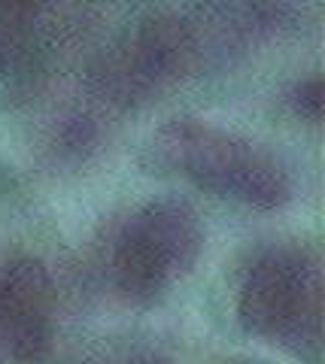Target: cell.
<instances>
[{
	"label": "cell",
	"mask_w": 325,
	"mask_h": 364,
	"mask_svg": "<svg viewBox=\"0 0 325 364\" xmlns=\"http://www.w3.org/2000/svg\"><path fill=\"white\" fill-rule=\"evenodd\" d=\"M52 279L37 258L0 267V343L13 358H40L49 346Z\"/></svg>",
	"instance_id": "cell-5"
},
{
	"label": "cell",
	"mask_w": 325,
	"mask_h": 364,
	"mask_svg": "<svg viewBox=\"0 0 325 364\" xmlns=\"http://www.w3.org/2000/svg\"><path fill=\"white\" fill-rule=\"evenodd\" d=\"M155 152L176 173L219 198L255 210H279L292 198L289 173L255 143L198 119H174L155 136Z\"/></svg>",
	"instance_id": "cell-1"
},
{
	"label": "cell",
	"mask_w": 325,
	"mask_h": 364,
	"mask_svg": "<svg viewBox=\"0 0 325 364\" xmlns=\"http://www.w3.org/2000/svg\"><path fill=\"white\" fill-rule=\"evenodd\" d=\"M204 246L198 215L179 200H155L122 225L113 246L116 289L131 304H152L195 267Z\"/></svg>",
	"instance_id": "cell-3"
},
{
	"label": "cell",
	"mask_w": 325,
	"mask_h": 364,
	"mask_svg": "<svg viewBox=\"0 0 325 364\" xmlns=\"http://www.w3.org/2000/svg\"><path fill=\"white\" fill-rule=\"evenodd\" d=\"M46 0H0V64H16Z\"/></svg>",
	"instance_id": "cell-6"
},
{
	"label": "cell",
	"mask_w": 325,
	"mask_h": 364,
	"mask_svg": "<svg viewBox=\"0 0 325 364\" xmlns=\"http://www.w3.org/2000/svg\"><path fill=\"white\" fill-rule=\"evenodd\" d=\"M240 322L267 343L304 352L322 334V270L301 246L267 249L252 261L238 304Z\"/></svg>",
	"instance_id": "cell-2"
},
{
	"label": "cell",
	"mask_w": 325,
	"mask_h": 364,
	"mask_svg": "<svg viewBox=\"0 0 325 364\" xmlns=\"http://www.w3.org/2000/svg\"><path fill=\"white\" fill-rule=\"evenodd\" d=\"M292 107L301 119H307L310 124H316L322 119V79L310 76L292 91Z\"/></svg>",
	"instance_id": "cell-7"
},
{
	"label": "cell",
	"mask_w": 325,
	"mask_h": 364,
	"mask_svg": "<svg viewBox=\"0 0 325 364\" xmlns=\"http://www.w3.org/2000/svg\"><path fill=\"white\" fill-rule=\"evenodd\" d=\"M198 67L195 40L183 13H164L134 28L107 55L97 70V82L110 100L131 107L155 97Z\"/></svg>",
	"instance_id": "cell-4"
}]
</instances>
